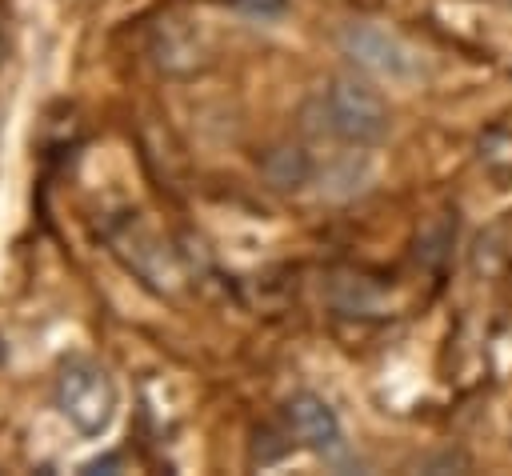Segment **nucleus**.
Segmentation results:
<instances>
[{
    "label": "nucleus",
    "instance_id": "6",
    "mask_svg": "<svg viewBox=\"0 0 512 476\" xmlns=\"http://www.w3.org/2000/svg\"><path fill=\"white\" fill-rule=\"evenodd\" d=\"M284 4H288V0H236V8H240L244 16H260V20L280 16V12H284Z\"/></svg>",
    "mask_w": 512,
    "mask_h": 476
},
{
    "label": "nucleus",
    "instance_id": "4",
    "mask_svg": "<svg viewBox=\"0 0 512 476\" xmlns=\"http://www.w3.org/2000/svg\"><path fill=\"white\" fill-rule=\"evenodd\" d=\"M284 420H288V432H292L308 452L332 456V452L344 448V424H340L336 408H332L324 396H316V392H296V396H288Z\"/></svg>",
    "mask_w": 512,
    "mask_h": 476
},
{
    "label": "nucleus",
    "instance_id": "3",
    "mask_svg": "<svg viewBox=\"0 0 512 476\" xmlns=\"http://www.w3.org/2000/svg\"><path fill=\"white\" fill-rule=\"evenodd\" d=\"M336 44H340V56L356 72L388 80V84H408L424 72V52L412 40H404L400 32H392L384 24H372V20L344 24Z\"/></svg>",
    "mask_w": 512,
    "mask_h": 476
},
{
    "label": "nucleus",
    "instance_id": "2",
    "mask_svg": "<svg viewBox=\"0 0 512 476\" xmlns=\"http://www.w3.org/2000/svg\"><path fill=\"white\" fill-rule=\"evenodd\" d=\"M52 404L80 440H104L120 416V384L96 360H68L56 372Z\"/></svg>",
    "mask_w": 512,
    "mask_h": 476
},
{
    "label": "nucleus",
    "instance_id": "1",
    "mask_svg": "<svg viewBox=\"0 0 512 476\" xmlns=\"http://www.w3.org/2000/svg\"><path fill=\"white\" fill-rule=\"evenodd\" d=\"M320 128L340 140L344 148H376L392 136V108L388 100L356 76H336L316 96Z\"/></svg>",
    "mask_w": 512,
    "mask_h": 476
},
{
    "label": "nucleus",
    "instance_id": "7",
    "mask_svg": "<svg viewBox=\"0 0 512 476\" xmlns=\"http://www.w3.org/2000/svg\"><path fill=\"white\" fill-rule=\"evenodd\" d=\"M508 8H512V0H508Z\"/></svg>",
    "mask_w": 512,
    "mask_h": 476
},
{
    "label": "nucleus",
    "instance_id": "5",
    "mask_svg": "<svg viewBox=\"0 0 512 476\" xmlns=\"http://www.w3.org/2000/svg\"><path fill=\"white\" fill-rule=\"evenodd\" d=\"M312 172H316L312 156H308L304 148H296V144L272 148L268 160H264V176H268V184L280 188V192H296V188H304V184L312 180Z\"/></svg>",
    "mask_w": 512,
    "mask_h": 476
}]
</instances>
